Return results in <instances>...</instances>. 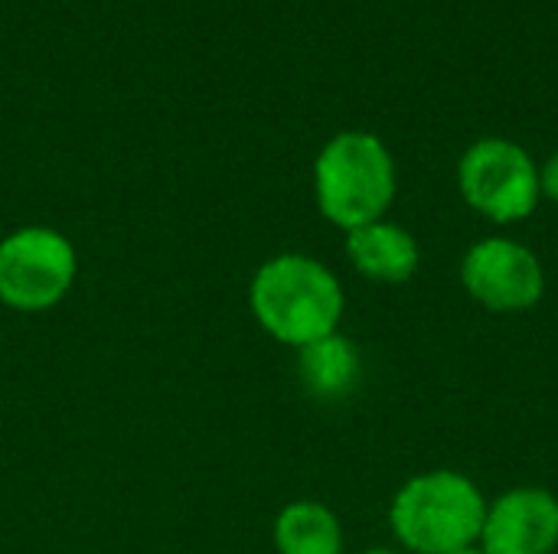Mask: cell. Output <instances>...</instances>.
Returning <instances> with one entry per match:
<instances>
[{"label":"cell","instance_id":"1","mask_svg":"<svg viewBox=\"0 0 558 554\" xmlns=\"http://www.w3.org/2000/svg\"><path fill=\"white\" fill-rule=\"evenodd\" d=\"M248 304L268 336L301 349L340 330L347 297L340 278L324 261L284 251L255 271Z\"/></svg>","mask_w":558,"mask_h":554},{"label":"cell","instance_id":"2","mask_svg":"<svg viewBox=\"0 0 558 554\" xmlns=\"http://www.w3.org/2000/svg\"><path fill=\"white\" fill-rule=\"evenodd\" d=\"M487 516L481 487L458 470H428L399 487L389 526L405 554H448L477 549Z\"/></svg>","mask_w":558,"mask_h":554},{"label":"cell","instance_id":"3","mask_svg":"<svg viewBox=\"0 0 558 554\" xmlns=\"http://www.w3.org/2000/svg\"><path fill=\"white\" fill-rule=\"evenodd\" d=\"M396 160L389 147L369 131L333 134L314 160V196L320 216L353 232L386 219L396 199Z\"/></svg>","mask_w":558,"mask_h":554},{"label":"cell","instance_id":"4","mask_svg":"<svg viewBox=\"0 0 558 554\" xmlns=\"http://www.w3.org/2000/svg\"><path fill=\"white\" fill-rule=\"evenodd\" d=\"M458 189L477 216L497 225L530 219L543 199L536 160L507 137H481L461 153Z\"/></svg>","mask_w":558,"mask_h":554},{"label":"cell","instance_id":"5","mask_svg":"<svg viewBox=\"0 0 558 554\" xmlns=\"http://www.w3.org/2000/svg\"><path fill=\"white\" fill-rule=\"evenodd\" d=\"M78 255L72 242L46 225H26L0 242V300L36 313L56 307L75 284Z\"/></svg>","mask_w":558,"mask_h":554},{"label":"cell","instance_id":"6","mask_svg":"<svg viewBox=\"0 0 558 554\" xmlns=\"http://www.w3.org/2000/svg\"><path fill=\"white\" fill-rule=\"evenodd\" d=\"M461 284L490 313H526L546 294V268L523 242L490 235L464 251Z\"/></svg>","mask_w":558,"mask_h":554},{"label":"cell","instance_id":"7","mask_svg":"<svg viewBox=\"0 0 558 554\" xmlns=\"http://www.w3.org/2000/svg\"><path fill=\"white\" fill-rule=\"evenodd\" d=\"M477 549L484 554H553L558 549V496L517 487L487 503Z\"/></svg>","mask_w":558,"mask_h":554},{"label":"cell","instance_id":"8","mask_svg":"<svg viewBox=\"0 0 558 554\" xmlns=\"http://www.w3.org/2000/svg\"><path fill=\"white\" fill-rule=\"evenodd\" d=\"M350 264L376 284H405L418 274L422 248L415 235L389 219L347 232Z\"/></svg>","mask_w":558,"mask_h":554},{"label":"cell","instance_id":"9","mask_svg":"<svg viewBox=\"0 0 558 554\" xmlns=\"http://www.w3.org/2000/svg\"><path fill=\"white\" fill-rule=\"evenodd\" d=\"M363 376L360 349L340 330L298 349V379L317 402H340L353 395Z\"/></svg>","mask_w":558,"mask_h":554},{"label":"cell","instance_id":"10","mask_svg":"<svg viewBox=\"0 0 558 554\" xmlns=\"http://www.w3.org/2000/svg\"><path fill=\"white\" fill-rule=\"evenodd\" d=\"M278 554H343V526L333 509L314 500L284 506L275 519Z\"/></svg>","mask_w":558,"mask_h":554},{"label":"cell","instance_id":"11","mask_svg":"<svg viewBox=\"0 0 558 554\" xmlns=\"http://www.w3.org/2000/svg\"><path fill=\"white\" fill-rule=\"evenodd\" d=\"M539 189H543L546 199L558 202V150L549 153V160L539 167Z\"/></svg>","mask_w":558,"mask_h":554},{"label":"cell","instance_id":"12","mask_svg":"<svg viewBox=\"0 0 558 554\" xmlns=\"http://www.w3.org/2000/svg\"><path fill=\"white\" fill-rule=\"evenodd\" d=\"M360 554H405V552H396V549H366V552Z\"/></svg>","mask_w":558,"mask_h":554},{"label":"cell","instance_id":"13","mask_svg":"<svg viewBox=\"0 0 558 554\" xmlns=\"http://www.w3.org/2000/svg\"><path fill=\"white\" fill-rule=\"evenodd\" d=\"M448 554H484L481 549H461V552H448Z\"/></svg>","mask_w":558,"mask_h":554}]
</instances>
